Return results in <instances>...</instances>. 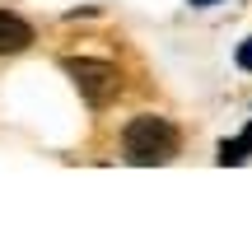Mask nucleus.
<instances>
[{
	"label": "nucleus",
	"instance_id": "423d86ee",
	"mask_svg": "<svg viewBox=\"0 0 252 252\" xmlns=\"http://www.w3.org/2000/svg\"><path fill=\"white\" fill-rule=\"evenodd\" d=\"M191 5H206V0H191Z\"/></svg>",
	"mask_w": 252,
	"mask_h": 252
},
{
	"label": "nucleus",
	"instance_id": "20e7f679",
	"mask_svg": "<svg viewBox=\"0 0 252 252\" xmlns=\"http://www.w3.org/2000/svg\"><path fill=\"white\" fill-rule=\"evenodd\" d=\"M248 154H252V126H248L243 135H238V140H224V145H220V154H215V159H220V163L229 168V163H243Z\"/></svg>",
	"mask_w": 252,
	"mask_h": 252
},
{
	"label": "nucleus",
	"instance_id": "f257e3e1",
	"mask_svg": "<svg viewBox=\"0 0 252 252\" xmlns=\"http://www.w3.org/2000/svg\"><path fill=\"white\" fill-rule=\"evenodd\" d=\"M178 145H182L178 126H173L168 117H154V112L135 117L131 126H126V135H122L126 159L140 163V168H150V163H168L173 154H178Z\"/></svg>",
	"mask_w": 252,
	"mask_h": 252
},
{
	"label": "nucleus",
	"instance_id": "39448f33",
	"mask_svg": "<svg viewBox=\"0 0 252 252\" xmlns=\"http://www.w3.org/2000/svg\"><path fill=\"white\" fill-rule=\"evenodd\" d=\"M238 65H243V70H252V37L238 47Z\"/></svg>",
	"mask_w": 252,
	"mask_h": 252
},
{
	"label": "nucleus",
	"instance_id": "f03ea898",
	"mask_svg": "<svg viewBox=\"0 0 252 252\" xmlns=\"http://www.w3.org/2000/svg\"><path fill=\"white\" fill-rule=\"evenodd\" d=\"M65 75L80 84V94L94 103V108H103V103L117 94V84H122L112 61H89V56H70V61H65Z\"/></svg>",
	"mask_w": 252,
	"mask_h": 252
},
{
	"label": "nucleus",
	"instance_id": "7ed1b4c3",
	"mask_svg": "<svg viewBox=\"0 0 252 252\" xmlns=\"http://www.w3.org/2000/svg\"><path fill=\"white\" fill-rule=\"evenodd\" d=\"M28 42H33V28H28L19 14H5V9H0V56L24 52Z\"/></svg>",
	"mask_w": 252,
	"mask_h": 252
}]
</instances>
